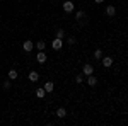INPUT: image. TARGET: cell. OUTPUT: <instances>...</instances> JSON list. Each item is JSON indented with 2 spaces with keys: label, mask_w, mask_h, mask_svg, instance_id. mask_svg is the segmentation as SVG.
<instances>
[{
  "label": "cell",
  "mask_w": 128,
  "mask_h": 126,
  "mask_svg": "<svg viewBox=\"0 0 128 126\" xmlns=\"http://www.w3.org/2000/svg\"><path fill=\"white\" fill-rule=\"evenodd\" d=\"M51 48L55 49V51H60V49L63 48V39H58V38H55L53 41H51Z\"/></svg>",
  "instance_id": "cell-1"
},
{
  "label": "cell",
  "mask_w": 128,
  "mask_h": 126,
  "mask_svg": "<svg viewBox=\"0 0 128 126\" xmlns=\"http://www.w3.org/2000/svg\"><path fill=\"white\" fill-rule=\"evenodd\" d=\"M94 73V67L90 65V63H87V65H84V68H82V75H92Z\"/></svg>",
  "instance_id": "cell-2"
},
{
  "label": "cell",
  "mask_w": 128,
  "mask_h": 126,
  "mask_svg": "<svg viewBox=\"0 0 128 126\" xmlns=\"http://www.w3.org/2000/svg\"><path fill=\"white\" fill-rule=\"evenodd\" d=\"M32 48H34V43H32V41H29V39L22 43V49H24L26 53H29V51H32Z\"/></svg>",
  "instance_id": "cell-3"
},
{
  "label": "cell",
  "mask_w": 128,
  "mask_h": 126,
  "mask_svg": "<svg viewBox=\"0 0 128 126\" xmlns=\"http://www.w3.org/2000/svg\"><path fill=\"white\" fill-rule=\"evenodd\" d=\"M74 9H75V5H74L70 0H65V2H63V10H65V12H74Z\"/></svg>",
  "instance_id": "cell-4"
},
{
  "label": "cell",
  "mask_w": 128,
  "mask_h": 126,
  "mask_svg": "<svg viewBox=\"0 0 128 126\" xmlns=\"http://www.w3.org/2000/svg\"><path fill=\"white\" fill-rule=\"evenodd\" d=\"M46 60H48V56H46V53H44V51H40V53L36 55V61H38V63H41V65H43Z\"/></svg>",
  "instance_id": "cell-5"
},
{
  "label": "cell",
  "mask_w": 128,
  "mask_h": 126,
  "mask_svg": "<svg viewBox=\"0 0 128 126\" xmlns=\"http://www.w3.org/2000/svg\"><path fill=\"white\" fill-rule=\"evenodd\" d=\"M101 61H102V67H106V68H109L113 65V58H111V56H102Z\"/></svg>",
  "instance_id": "cell-6"
},
{
  "label": "cell",
  "mask_w": 128,
  "mask_h": 126,
  "mask_svg": "<svg viewBox=\"0 0 128 126\" xmlns=\"http://www.w3.org/2000/svg\"><path fill=\"white\" fill-rule=\"evenodd\" d=\"M44 90H46V94H51V92L55 90V84H53L51 80H48V82L44 84Z\"/></svg>",
  "instance_id": "cell-7"
},
{
  "label": "cell",
  "mask_w": 128,
  "mask_h": 126,
  "mask_svg": "<svg viewBox=\"0 0 128 126\" xmlns=\"http://www.w3.org/2000/svg\"><path fill=\"white\" fill-rule=\"evenodd\" d=\"M75 19L79 20L80 24H82V22H86V12H84V10H79V12L75 14Z\"/></svg>",
  "instance_id": "cell-8"
},
{
  "label": "cell",
  "mask_w": 128,
  "mask_h": 126,
  "mask_svg": "<svg viewBox=\"0 0 128 126\" xmlns=\"http://www.w3.org/2000/svg\"><path fill=\"white\" fill-rule=\"evenodd\" d=\"M55 114H56V118H60V119H62V118L67 116V109H65V107H58Z\"/></svg>",
  "instance_id": "cell-9"
},
{
  "label": "cell",
  "mask_w": 128,
  "mask_h": 126,
  "mask_svg": "<svg viewBox=\"0 0 128 126\" xmlns=\"http://www.w3.org/2000/svg\"><path fill=\"white\" fill-rule=\"evenodd\" d=\"M87 84L90 85V87H94V85L98 84V78L94 77V73H92V75H89V77H87Z\"/></svg>",
  "instance_id": "cell-10"
},
{
  "label": "cell",
  "mask_w": 128,
  "mask_h": 126,
  "mask_svg": "<svg viewBox=\"0 0 128 126\" xmlns=\"http://www.w3.org/2000/svg\"><path fill=\"white\" fill-rule=\"evenodd\" d=\"M106 14H108L109 17H113V15L116 14V9H114V5H108V7H106Z\"/></svg>",
  "instance_id": "cell-11"
},
{
  "label": "cell",
  "mask_w": 128,
  "mask_h": 126,
  "mask_svg": "<svg viewBox=\"0 0 128 126\" xmlns=\"http://www.w3.org/2000/svg\"><path fill=\"white\" fill-rule=\"evenodd\" d=\"M36 96L40 97V99H43V97L46 96V90H44V87H40V89H36Z\"/></svg>",
  "instance_id": "cell-12"
},
{
  "label": "cell",
  "mask_w": 128,
  "mask_h": 126,
  "mask_svg": "<svg viewBox=\"0 0 128 126\" xmlns=\"http://www.w3.org/2000/svg\"><path fill=\"white\" fill-rule=\"evenodd\" d=\"M34 48H38L40 51H44V48H46V43H44V41H38V43L34 44Z\"/></svg>",
  "instance_id": "cell-13"
},
{
  "label": "cell",
  "mask_w": 128,
  "mask_h": 126,
  "mask_svg": "<svg viewBox=\"0 0 128 126\" xmlns=\"http://www.w3.org/2000/svg\"><path fill=\"white\" fill-rule=\"evenodd\" d=\"M17 77H19L17 70H14V68H12V70H9V78H10V80H16Z\"/></svg>",
  "instance_id": "cell-14"
},
{
  "label": "cell",
  "mask_w": 128,
  "mask_h": 126,
  "mask_svg": "<svg viewBox=\"0 0 128 126\" xmlns=\"http://www.w3.org/2000/svg\"><path fill=\"white\" fill-rule=\"evenodd\" d=\"M38 78H40V73H38V72H31L29 73V80L31 82H38Z\"/></svg>",
  "instance_id": "cell-15"
},
{
  "label": "cell",
  "mask_w": 128,
  "mask_h": 126,
  "mask_svg": "<svg viewBox=\"0 0 128 126\" xmlns=\"http://www.w3.org/2000/svg\"><path fill=\"white\" fill-rule=\"evenodd\" d=\"M55 38L63 39V38H65V31H63V29H58V31H56V36H55Z\"/></svg>",
  "instance_id": "cell-16"
},
{
  "label": "cell",
  "mask_w": 128,
  "mask_h": 126,
  "mask_svg": "<svg viewBox=\"0 0 128 126\" xmlns=\"http://www.w3.org/2000/svg\"><path fill=\"white\" fill-rule=\"evenodd\" d=\"M94 58H96V60L102 58V51H101V49H96V51H94Z\"/></svg>",
  "instance_id": "cell-17"
},
{
  "label": "cell",
  "mask_w": 128,
  "mask_h": 126,
  "mask_svg": "<svg viewBox=\"0 0 128 126\" xmlns=\"http://www.w3.org/2000/svg\"><path fill=\"white\" fill-rule=\"evenodd\" d=\"M2 87H4V90H9V89H10V78H9V80H5V82L2 84Z\"/></svg>",
  "instance_id": "cell-18"
},
{
  "label": "cell",
  "mask_w": 128,
  "mask_h": 126,
  "mask_svg": "<svg viewBox=\"0 0 128 126\" xmlns=\"http://www.w3.org/2000/svg\"><path fill=\"white\" fill-rule=\"evenodd\" d=\"M67 43H68L70 46H74V44H75V38H74V36H68V38H67Z\"/></svg>",
  "instance_id": "cell-19"
},
{
  "label": "cell",
  "mask_w": 128,
  "mask_h": 126,
  "mask_svg": "<svg viewBox=\"0 0 128 126\" xmlns=\"http://www.w3.org/2000/svg\"><path fill=\"white\" fill-rule=\"evenodd\" d=\"M82 80H84L82 75H77V77H75V82H77V84H82Z\"/></svg>",
  "instance_id": "cell-20"
},
{
  "label": "cell",
  "mask_w": 128,
  "mask_h": 126,
  "mask_svg": "<svg viewBox=\"0 0 128 126\" xmlns=\"http://www.w3.org/2000/svg\"><path fill=\"white\" fill-rule=\"evenodd\" d=\"M94 2H96V3H102L104 0H94Z\"/></svg>",
  "instance_id": "cell-21"
},
{
  "label": "cell",
  "mask_w": 128,
  "mask_h": 126,
  "mask_svg": "<svg viewBox=\"0 0 128 126\" xmlns=\"http://www.w3.org/2000/svg\"><path fill=\"white\" fill-rule=\"evenodd\" d=\"M17 2H20V0H17Z\"/></svg>",
  "instance_id": "cell-22"
},
{
  "label": "cell",
  "mask_w": 128,
  "mask_h": 126,
  "mask_svg": "<svg viewBox=\"0 0 128 126\" xmlns=\"http://www.w3.org/2000/svg\"><path fill=\"white\" fill-rule=\"evenodd\" d=\"M63 2H65V0H63Z\"/></svg>",
  "instance_id": "cell-23"
}]
</instances>
